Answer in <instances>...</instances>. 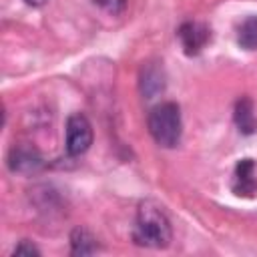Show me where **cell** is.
Listing matches in <instances>:
<instances>
[{
	"instance_id": "1",
	"label": "cell",
	"mask_w": 257,
	"mask_h": 257,
	"mask_svg": "<svg viewBox=\"0 0 257 257\" xmlns=\"http://www.w3.org/2000/svg\"><path fill=\"white\" fill-rule=\"evenodd\" d=\"M171 239H173V229L165 211L153 201L141 203L133 227V241L141 247L165 249L169 247Z\"/></svg>"
},
{
	"instance_id": "2",
	"label": "cell",
	"mask_w": 257,
	"mask_h": 257,
	"mask_svg": "<svg viewBox=\"0 0 257 257\" xmlns=\"http://www.w3.org/2000/svg\"><path fill=\"white\" fill-rule=\"evenodd\" d=\"M147 126L151 137L157 145L165 149H173L179 145L183 135V120H181V108L177 102H161L151 108Z\"/></svg>"
},
{
	"instance_id": "3",
	"label": "cell",
	"mask_w": 257,
	"mask_h": 257,
	"mask_svg": "<svg viewBox=\"0 0 257 257\" xmlns=\"http://www.w3.org/2000/svg\"><path fill=\"white\" fill-rule=\"evenodd\" d=\"M90 145H92L90 120L80 112L70 114L66 120V153L70 157H80L90 149Z\"/></svg>"
},
{
	"instance_id": "4",
	"label": "cell",
	"mask_w": 257,
	"mask_h": 257,
	"mask_svg": "<svg viewBox=\"0 0 257 257\" xmlns=\"http://www.w3.org/2000/svg\"><path fill=\"white\" fill-rule=\"evenodd\" d=\"M177 36H179V40H181V46H183L185 54L195 56V54H199V52L207 46V42H209V38H211V30H209V26L203 24V22H193V20H189V22H183V24L179 26Z\"/></svg>"
},
{
	"instance_id": "5",
	"label": "cell",
	"mask_w": 257,
	"mask_h": 257,
	"mask_svg": "<svg viewBox=\"0 0 257 257\" xmlns=\"http://www.w3.org/2000/svg\"><path fill=\"white\" fill-rule=\"evenodd\" d=\"M231 189L237 197H253L257 193V173L253 159H241L235 165Z\"/></svg>"
},
{
	"instance_id": "6",
	"label": "cell",
	"mask_w": 257,
	"mask_h": 257,
	"mask_svg": "<svg viewBox=\"0 0 257 257\" xmlns=\"http://www.w3.org/2000/svg\"><path fill=\"white\" fill-rule=\"evenodd\" d=\"M8 167L14 173H34L42 167V157L30 145H14L8 153Z\"/></svg>"
},
{
	"instance_id": "7",
	"label": "cell",
	"mask_w": 257,
	"mask_h": 257,
	"mask_svg": "<svg viewBox=\"0 0 257 257\" xmlns=\"http://www.w3.org/2000/svg\"><path fill=\"white\" fill-rule=\"evenodd\" d=\"M165 90V72L157 62H149L141 68V92L145 98H153Z\"/></svg>"
},
{
	"instance_id": "8",
	"label": "cell",
	"mask_w": 257,
	"mask_h": 257,
	"mask_svg": "<svg viewBox=\"0 0 257 257\" xmlns=\"http://www.w3.org/2000/svg\"><path fill=\"white\" fill-rule=\"evenodd\" d=\"M233 120H235V126L239 128L241 135H253V133H257L255 106H253V100H251L249 96H241V98L235 102Z\"/></svg>"
},
{
	"instance_id": "9",
	"label": "cell",
	"mask_w": 257,
	"mask_h": 257,
	"mask_svg": "<svg viewBox=\"0 0 257 257\" xmlns=\"http://www.w3.org/2000/svg\"><path fill=\"white\" fill-rule=\"evenodd\" d=\"M96 251H98L96 237L88 229L76 227L70 233V253L72 255H94Z\"/></svg>"
},
{
	"instance_id": "10",
	"label": "cell",
	"mask_w": 257,
	"mask_h": 257,
	"mask_svg": "<svg viewBox=\"0 0 257 257\" xmlns=\"http://www.w3.org/2000/svg\"><path fill=\"white\" fill-rule=\"evenodd\" d=\"M237 42L245 50H257V16H249L237 28Z\"/></svg>"
},
{
	"instance_id": "11",
	"label": "cell",
	"mask_w": 257,
	"mask_h": 257,
	"mask_svg": "<svg viewBox=\"0 0 257 257\" xmlns=\"http://www.w3.org/2000/svg\"><path fill=\"white\" fill-rule=\"evenodd\" d=\"M92 2L108 14H120L126 6V0H92Z\"/></svg>"
},
{
	"instance_id": "12",
	"label": "cell",
	"mask_w": 257,
	"mask_h": 257,
	"mask_svg": "<svg viewBox=\"0 0 257 257\" xmlns=\"http://www.w3.org/2000/svg\"><path fill=\"white\" fill-rule=\"evenodd\" d=\"M12 255H28V257L34 255V257H38L40 251H38V247H36L32 241H26V239H24V241H20V243L12 249Z\"/></svg>"
},
{
	"instance_id": "13",
	"label": "cell",
	"mask_w": 257,
	"mask_h": 257,
	"mask_svg": "<svg viewBox=\"0 0 257 257\" xmlns=\"http://www.w3.org/2000/svg\"><path fill=\"white\" fill-rule=\"evenodd\" d=\"M24 2H26L28 6H36V8H38V6H44L48 0H24Z\"/></svg>"
}]
</instances>
